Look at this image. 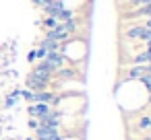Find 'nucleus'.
<instances>
[{"mask_svg":"<svg viewBox=\"0 0 151 140\" xmlns=\"http://www.w3.org/2000/svg\"><path fill=\"white\" fill-rule=\"evenodd\" d=\"M132 64H139V66L147 64V52H141V54H137V56L132 58Z\"/></svg>","mask_w":151,"mask_h":140,"instance_id":"f8f14e48","label":"nucleus"},{"mask_svg":"<svg viewBox=\"0 0 151 140\" xmlns=\"http://www.w3.org/2000/svg\"><path fill=\"white\" fill-rule=\"evenodd\" d=\"M147 52H151V39L147 41Z\"/></svg>","mask_w":151,"mask_h":140,"instance_id":"aec40b11","label":"nucleus"},{"mask_svg":"<svg viewBox=\"0 0 151 140\" xmlns=\"http://www.w3.org/2000/svg\"><path fill=\"white\" fill-rule=\"evenodd\" d=\"M21 97H23L29 105H31V103H35V99H33V91H29V89H23V91H21Z\"/></svg>","mask_w":151,"mask_h":140,"instance_id":"ddd939ff","label":"nucleus"},{"mask_svg":"<svg viewBox=\"0 0 151 140\" xmlns=\"http://www.w3.org/2000/svg\"><path fill=\"white\" fill-rule=\"evenodd\" d=\"M25 85H27V89L29 91H33V93H37V91H48V80H44V78H40V76H35L33 72H29L27 74V80H25Z\"/></svg>","mask_w":151,"mask_h":140,"instance_id":"f03ea898","label":"nucleus"},{"mask_svg":"<svg viewBox=\"0 0 151 140\" xmlns=\"http://www.w3.org/2000/svg\"><path fill=\"white\" fill-rule=\"evenodd\" d=\"M48 2V0H33V4H37V6H44Z\"/></svg>","mask_w":151,"mask_h":140,"instance_id":"a211bd4d","label":"nucleus"},{"mask_svg":"<svg viewBox=\"0 0 151 140\" xmlns=\"http://www.w3.org/2000/svg\"><path fill=\"white\" fill-rule=\"evenodd\" d=\"M19 99H21V89H17V91H13L11 95H6V99H4V107H13Z\"/></svg>","mask_w":151,"mask_h":140,"instance_id":"1a4fd4ad","label":"nucleus"},{"mask_svg":"<svg viewBox=\"0 0 151 140\" xmlns=\"http://www.w3.org/2000/svg\"><path fill=\"white\" fill-rule=\"evenodd\" d=\"M46 66H48V70L54 74L56 70H60V68H64V64H66V58H64V54L62 52H48L46 54V58L42 60Z\"/></svg>","mask_w":151,"mask_h":140,"instance_id":"f257e3e1","label":"nucleus"},{"mask_svg":"<svg viewBox=\"0 0 151 140\" xmlns=\"http://www.w3.org/2000/svg\"><path fill=\"white\" fill-rule=\"evenodd\" d=\"M143 140H151V134H149V136H145V138H143Z\"/></svg>","mask_w":151,"mask_h":140,"instance_id":"412c9836","label":"nucleus"},{"mask_svg":"<svg viewBox=\"0 0 151 140\" xmlns=\"http://www.w3.org/2000/svg\"><path fill=\"white\" fill-rule=\"evenodd\" d=\"M46 54H48V52H46L44 48H37V50H35V58H37V60H44Z\"/></svg>","mask_w":151,"mask_h":140,"instance_id":"2eb2a0df","label":"nucleus"},{"mask_svg":"<svg viewBox=\"0 0 151 140\" xmlns=\"http://www.w3.org/2000/svg\"><path fill=\"white\" fill-rule=\"evenodd\" d=\"M54 107H50L48 103H31L29 105V115L35 117V119H42L44 115H48Z\"/></svg>","mask_w":151,"mask_h":140,"instance_id":"7ed1b4c3","label":"nucleus"},{"mask_svg":"<svg viewBox=\"0 0 151 140\" xmlns=\"http://www.w3.org/2000/svg\"><path fill=\"white\" fill-rule=\"evenodd\" d=\"M27 140H33V138H27Z\"/></svg>","mask_w":151,"mask_h":140,"instance_id":"4be33fe9","label":"nucleus"},{"mask_svg":"<svg viewBox=\"0 0 151 140\" xmlns=\"http://www.w3.org/2000/svg\"><path fill=\"white\" fill-rule=\"evenodd\" d=\"M145 29H151V17L147 19V23H145Z\"/></svg>","mask_w":151,"mask_h":140,"instance_id":"6ab92c4d","label":"nucleus"},{"mask_svg":"<svg viewBox=\"0 0 151 140\" xmlns=\"http://www.w3.org/2000/svg\"><path fill=\"white\" fill-rule=\"evenodd\" d=\"M60 80H66V78H75V70L73 68H60V70H56L54 72Z\"/></svg>","mask_w":151,"mask_h":140,"instance_id":"9d476101","label":"nucleus"},{"mask_svg":"<svg viewBox=\"0 0 151 140\" xmlns=\"http://www.w3.org/2000/svg\"><path fill=\"white\" fill-rule=\"evenodd\" d=\"M42 9H44L46 17H54V19H56V17L60 15V11L64 9V4L60 2V0H58V2H52V0H48V2H46V4H44Z\"/></svg>","mask_w":151,"mask_h":140,"instance_id":"20e7f679","label":"nucleus"},{"mask_svg":"<svg viewBox=\"0 0 151 140\" xmlns=\"http://www.w3.org/2000/svg\"><path fill=\"white\" fill-rule=\"evenodd\" d=\"M70 19H73V13H70V11H66V9H62V11H60V15L56 17V21H58V23H64V21H70Z\"/></svg>","mask_w":151,"mask_h":140,"instance_id":"9b49d317","label":"nucleus"},{"mask_svg":"<svg viewBox=\"0 0 151 140\" xmlns=\"http://www.w3.org/2000/svg\"><path fill=\"white\" fill-rule=\"evenodd\" d=\"M143 31H145L143 25H134V27H130V29L126 31V37H128V39H141V37H143Z\"/></svg>","mask_w":151,"mask_h":140,"instance_id":"6e6552de","label":"nucleus"},{"mask_svg":"<svg viewBox=\"0 0 151 140\" xmlns=\"http://www.w3.org/2000/svg\"><path fill=\"white\" fill-rule=\"evenodd\" d=\"M141 76H145V64H143V66L134 64V66H130L128 72H126V80H139Z\"/></svg>","mask_w":151,"mask_h":140,"instance_id":"39448f33","label":"nucleus"},{"mask_svg":"<svg viewBox=\"0 0 151 140\" xmlns=\"http://www.w3.org/2000/svg\"><path fill=\"white\" fill-rule=\"evenodd\" d=\"M37 126H40V124H37V119H35V117H31V119H29V128H31V130H35Z\"/></svg>","mask_w":151,"mask_h":140,"instance_id":"dca6fc26","label":"nucleus"},{"mask_svg":"<svg viewBox=\"0 0 151 140\" xmlns=\"http://www.w3.org/2000/svg\"><path fill=\"white\" fill-rule=\"evenodd\" d=\"M137 130L139 132H151V115H141L139 122H137Z\"/></svg>","mask_w":151,"mask_h":140,"instance_id":"0eeeda50","label":"nucleus"},{"mask_svg":"<svg viewBox=\"0 0 151 140\" xmlns=\"http://www.w3.org/2000/svg\"><path fill=\"white\" fill-rule=\"evenodd\" d=\"M27 60H29V62H35V50H31V52L27 54Z\"/></svg>","mask_w":151,"mask_h":140,"instance_id":"f3484780","label":"nucleus"},{"mask_svg":"<svg viewBox=\"0 0 151 140\" xmlns=\"http://www.w3.org/2000/svg\"><path fill=\"white\" fill-rule=\"evenodd\" d=\"M44 25H46V29H54V27L58 25V21H56L54 17H46V21H44Z\"/></svg>","mask_w":151,"mask_h":140,"instance_id":"4468645a","label":"nucleus"},{"mask_svg":"<svg viewBox=\"0 0 151 140\" xmlns=\"http://www.w3.org/2000/svg\"><path fill=\"white\" fill-rule=\"evenodd\" d=\"M40 48H44L46 52H60V50H62V43H60V41H54V39L44 37V39H42V43H40Z\"/></svg>","mask_w":151,"mask_h":140,"instance_id":"423d86ee","label":"nucleus"}]
</instances>
